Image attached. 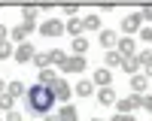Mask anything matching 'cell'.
Instances as JSON below:
<instances>
[{"instance_id": "1", "label": "cell", "mask_w": 152, "mask_h": 121, "mask_svg": "<svg viewBox=\"0 0 152 121\" xmlns=\"http://www.w3.org/2000/svg\"><path fill=\"white\" fill-rule=\"evenodd\" d=\"M28 103H31L34 115H49L52 112V103H55V94H52L49 85H31L28 88Z\"/></svg>"}, {"instance_id": "2", "label": "cell", "mask_w": 152, "mask_h": 121, "mask_svg": "<svg viewBox=\"0 0 152 121\" xmlns=\"http://www.w3.org/2000/svg\"><path fill=\"white\" fill-rule=\"evenodd\" d=\"M49 88H52L55 100H61V103H67V100H70V94H73V88L67 85V79H55L52 85H49Z\"/></svg>"}, {"instance_id": "3", "label": "cell", "mask_w": 152, "mask_h": 121, "mask_svg": "<svg viewBox=\"0 0 152 121\" xmlns=\"http://www.w3.org/2000/svg\"><path fill=\"white\" fill-rule=\"evenodd\" d=\"M40 33H43V36H61V33H64V21L49 18V21H43V24H40Z\"/></svg>"}, {"instance_id": "4", "label": "cell", "mask_w": 152, "mask_h": 121, "mask_svg": "<svg viewBox=\"0 0 152 121\" xmlns=\"http://www.w3.org/2000/svg\"><path fill=\"white\" fill-rule=\"evenodd\" d=\"M61 70H64V73H82L85 70V58L82 55H70L64 64H61Z\"/></svg>"}, {"instance_id": "5", "label": "cell", "mask_w": 152, "mask_h": 121, "mask_svg": "<svg viewBox=\"0 0 152 121\" xmlns=\"http://www.w3.org/2000/svg\"><path fill=\"white\" fill-rule=\"evenodd\" d=\"M140 24H143L140 12H131V15H125V21H122V30H125V33H137V30H140Z\"/></svg>"}, {"instance_id": "6", "label": "cell", "mask_w": 152, "mask_h": 121, "mask_svg": "<svg viewBox=\"0 0 152 121\" xmlns=\"http://www.w3.org/2000/svg\"><path fill=\"white\" fill-rule=\"evenodd\" d=\"M140 100H143V97H137V94H134V97H128V100H116V106H119V112H122V115H131L134 109L140 106Z\"/></svg>"}, {"instance_id": "7", "label": "cell", "mask_w": 152, "mask_h": 121, "mask_svg": "<svg viewBox=\"0 0 152 121\" xmlns=\"http://www.w3.org/2000/svg\"><path fill=\"white\" fill-rule=\"evenodd\" d=\"M34 27H37V24H24V21H21V24H15V27H12V33H9V36H12V40L21 45V42H24V36H28Z\"/></svg>"}, {"instance_id": "8", "label": "cell", "mask_w": 152, "mask_h": 121, "mask_svg": "<svg viewBox=\"0 0 152 121\" xmlns=\"http://www.w3.org/2000/svg\"><path fill=\"white\" fill-rule=\"evenodd\" d=\"M116 52L122 58H134V40H131V36H122V40L116 42Z\"/></svg>"}, {"instance_id": "9", "label": "cell", "mask_w": 152, "mask_h": 121, "mask_svg": "<svg viewBox=\"0 0 152 121\" xmlns=\"http://www.w3.org/2000/svg\"><path fill=\"white\" fill-rule=\"evenodd\" d=\"M149 88V82H146V76H140V73H134L131 76V91L137 94V97H143V91Z\"/></svg>"}, {"instance_id": "10", "label": "cell", "mask_w": 152, "mask_h": 121, "mask_svg": "<svg viewBox=\"0 0 152 121\" xmlns=\"http://www.w3.org/2000/svg\"><path fill=\"white\" fill-rule=\"evenodd\" d=\"M12 55H15V60H21V64H24V60H31L37 52H34V45H31V42H21V45H18Z\"/></svg>"}, {"instance_id": "11", "label": "cell", "mask_w": 152, "mask_h": 121, "mask_svg": "<svg viewBox=\"0 0 152 121\" xmlns=\"http://www.w3.org/2000/svg\"><path fill=\"white\" fill-rule=\"evenodd\" d=\"M97 100L104 103V106H113V103H116V91H113V85H107V88L97 91Z\"/></svg>"}, {"instance_id": "12", "label": "cell", "mask_w": 152, "mask_h": 121, "mask_svg": "<svg viewBox=\"0 0 152 121\" xmlns=\"http://www.w3.org/2000/svg\"><path fill=\"white\" fill-rule=\"evenodd\" d=\"M6 94L15 100V97H21V94H28V88H24V82H6Z\"/></svg>"}, {"instance_id": "13", "label": "cell", "mask_w": 152, "mask_h": 121, "mask_svg": "<svg viewBox=\"0 0 152 121\" xmlns=\"http://www.w3.org/2000/svg\"><path fill=\"white\" fill-rule=\"evenodd\" d=\"M97 85H104V88H107V85H113V73L104 67V70H94V76H91Z\"/></svg>"}, {"instance_id": "14", "label": "cell", "mask_w": 152, "mask_h": 121, "mask_svg": "<svg viewBox=\"0 0 152 121\" xmlns=\"http://www.w3.org/2000/svg\"><path fill=\"white\" fill-rule=\"evenodd\" d=\"M58 121H79V115H76V109H73L70 103H64V106H61V112H58Z\"/></svg>"}, {"instance_id": "15", "label": "cell", "mask_w": 152, "mask_h": 121, "mask_svg": "<svg viewBox=\"0 0 152 121\" xmlns=\"http://www.w3.org/2000/svg\"><path fill=\"white\" fill-rule=\"evenodd\" d=\"M104 60H107V70H110V67H122V60H125V58H122V55L116 52V48H110Z\"/></svg>"}, {"instance_id": "16", "label": "cell", "mask_w": 152, "mask_h": 121, "mask_svg": "<svg viewBox=\"0 0 152 121\" xmlns=\"http://www.w3.org/2000/svg\"><path fill=\"white\" fill-rule=\"evenodd\" d=\"M122 70L134 76V73H140V60H137V58H125V60H122Z\"/></svg>"}, {"instance_id": "17", "label": "cell", "mask_w": 152, "mask_h": 121, "mask_svg": "<svg viewBox=\"0 0 152 121\" xmlns=\"http://www.w3.org/2000/svg\"><path fill=\"white\" fill-rule=\"evenodd\" d=\"M100 42H104L107 48H113L119 40H116V30H100Z\"/></svg>"}, {"instance_id": "18", "label": "cell", "mask_w": 152, "mask_h": 121, "mask_svg": "<svg viewBox=\"0 0 152 121\" xmlns=\"http://www.w3.org/2000/svg\"><path fill=\"white\" fill-rule=\"evenodd\" d=\"M91 88H94V85L88 82V79H82V82H76V88H73V91L79 94V97H88V94H91Z\"/></svg>"}, {"instance_id": "19", "label": "cell", "mask_w": 152, "mask_h": 121, "mask_svg": "<svg viewBox=\"0 0 152 121\" xmlns=\"http://www.w3.org/2000/svg\"><path fill=\"white\" fill-rule=\"evenodd\" d=\"M55 79H58V76H55V73H52V70H49V67H43V70H40V82H37V85H52Z\"/></svg>"}, {"instance_id": "20", "label": "cell", "mask_w": 152, "mask_h": 121, "mask_svg": "<svg viewBox=\"0 0 152 121\" xmlns=\"http://www.w3.org/2000/svg\"><path fill=\"white\" fill-rule=\"evenodd\" d=\"M64 60H67V55L61 52V48H52V52H49V64H58V67H61Z\"/></svg>"}, {"instance_id": "21", "label": "cell", "mask_w": 152, "mask_h": 121, "mask_svg": "<svg viewBox=\"0 0 152 121\" xmlns=\"http://www.w3.org/2000/svg\"><path fill=\"white\" fill-rule=\"evenodd\" d=\"M64 30H70L73 36H79V33H82V21H79V18H70V21L64 24Z\"/></svg>"}, {"instance_id": "22", "label": "cell", "mask_w": 152, "mask_h": 121, "mask_svg": "<svg viewBox=\"0 0 152 121\" xmlns=\"http://www.w3.org/2000/svg\"><path fill=\"white\" fill-rule=\"evenodd\" d=\"M82 27L97 30V27H100V18H97V15H85V18H82Z\"/></svg>"}, {"instance_id": "23", "label": "cell", "mask_w": 152, "mask_h": 121, "mask_svg": "<svg viewBox=\"0 0 152 121\" xmlns=\"http://www.w3.org/2000/svg\"><path fill=\"white\" fill-rule=\"evenodd\" d=\"M85 48H88V40H85V36H76V40H73V52H76V55H82Z\"/></svg>"}, {"instance_id": "24", "label": "cell", "mask_w": 152, "mask_h": 121, "mask_svg": "<svg viewBox=\"0 0 152 121\" xmlns=\"http://www.w3.org/2000/svg\"><path fill=\"white\" fill-rule=\"evenodd\" d=\"M21 12H24V24H34L37 21V6H24Z\"/></svg>"}, {"instance_id": "25", "label": "cell", "mask_w": 152, "mask_h": 121, "mask_svg": "<svg viewBox=\"0 0 152 121\" xmlns=\"http://www.w3.org/2000/svg\"><path fill=\"white\" fill-rule=\"evenodd\" d=\"M0 58H12V45L6 40H0Z\"/></svg>"}, {"instance_id": "26", "label": "cell", "mask_w": 152, "mask_h": 121, "mask_svg": "<svg viewBox=\"0 0 152 121\" xmlns=\"http://www.w3.org/2000/svg\"><path fill=\"white\" fill-rule=\"evenodd\" d=\"M34 64L40 67V70H43V67H49V52H46V55H34Z\"/></svg>"}, {"instance_id": "27", "label": "cell", "mask_w": 152, "mask_h": 121, "mask_svg": "<svg viewBox=\"0 0 152 121\" xmlns=\"http://www.w3.org/2000/svg\"><path fill=\"white\" fill-rule=\"evenodd\" d=\"M12 103H15V100H12L9 94H0V109H12Z\"/></svg>"}, {"instance_id": "28", "label": "cell", "mask_w": 152, "mask_h": 121, "mask_svg": "<svg viewBox=\"0 0 152 121\" xmlns=\"http://www.w3.org/2000/svg\"><path fill=\"white\" fill-rule=\"evenodd\" d=\"M140 18L143 21H152V6H140Z\"/></svg>"}, {"instance_id": "29", "label": "cell", "mask_w": 152, "mask_h": 121, "mask_svg": "<svg viewBox=\"0 0 152 121\" xmlns=\"http://www.w3.org/2000/svg\"><path fill=\"white\" fill-rule=\"evenodd\" d=\"M137 60H140V64H149V60H152V52H140V55H134Z\"/></svg>"}, {"instance_id": "30", "label": "cell", "mask_w": 152, "mask_h": 121, "mask_svg": "<svg viewBox=\"0 0 152 121\" xmlns=\"http://www.w3.org/2000/svg\"><path fill=\"white\" fill-rule=\"evenodd\" d=\"M110 121H137V118H134V115H122V112H116Z\"/></svg>"}, {"instance_id": "31", "label": "cell", "mask_w": 152, "mask_h": 121, "mask_svg": "<svg viewBox=\"0 0 152 121\" xmlns=\"http://www.w3.org/2000/svg\"><path fill=\"white\" fill-rule=\"evenodd\" d=\"M6 121H24V118L15 112V109H9V112H6Z\"/></svg>"}, {"instance_id": "32", "label": "cell", "mask_w": 152, "mask_h": 121, "mask_svg": "<svg viewBox=\"0 0 152 121\" xmlns=\"http://www.w3.org/2000/svg\"><path fill=\"white\" fill-rule=\"evenodd\" d=\"M140 40H143V42L152 40V30H149V27H140Z\"/></svg>"}, {"instance_id": "33", "label": "cell", "mask_w": 152, "mask_h": 121, "mask_svg": "<svg viewBox=\"0 0 152 121\" xmlns=\"http://www.w3.org/2000/svg\"><path fill=\"white\" fill-rule=\"evenodd\" d=\"M140 106H143V109H149V112H152V97H143V100H140Z\"/></svg>"}, {"instance_id": "34", "label": "cell", "mask_w": 152, "mask_h": 121, "mask_svg": "<svg viewBox=\"0 0 152 121\" xmlns=\"http://www.w3.org/2000/svg\"><path fill=\"white\" fill-rule=\"evenodd\" d=\"M143 70H146V76H152V60H149V64H143Z\"/></svg>"}, {"instance_id": "35", "label": "cell", "mask_w": 152, "mask_h": 121, "mask_svg": "<svg viewBox=\"0 0 152 121\" xmlns=\"http://www.w3.org/2000/svg\"><path fill=\"white\" fill-rule=\"evenodd\" d=\"M0 94H6V82L3 79H0Z\"/></svg>"}, {"instance_id": "36", "label": "cell", "mask_w": 152, "mask_h": 121, "mask_svg": "<svg viewBox=\"0 0 152 121\" xmlns=\"http://www.w3.org/2000/svg\"><path fill=\"white\" fill-rule=\"evenodd\" d=\"M3 36H6V27H3V24H0V40H3Z\"/></svg>"}, {"instance_id": "37", "label": "cell", "mask_w": 152, "mask_h": 121, "mask_svg": "<svg viewBox=\"0 0 152 121\" xmlns=\"http://www.w3.org/2000/svg\"><path fill=\"white\" fill-rule=\"evenodd\" d=\"M46 121H58V115H46Z\"/></svg>"}, {"instance_id": "38", "label": "cell", "mask_w": 152, "mask_h": 121, "mask_svg": "<svg viewBox=\"0 0 152 121\" xmlns=\"http://www.w3.org/2000/svg\"><path fill=\"white\" fill-rule=\"evenodd\" d=\"M91 121H100V118H91Z\"/></svg>"}]
</instances>
